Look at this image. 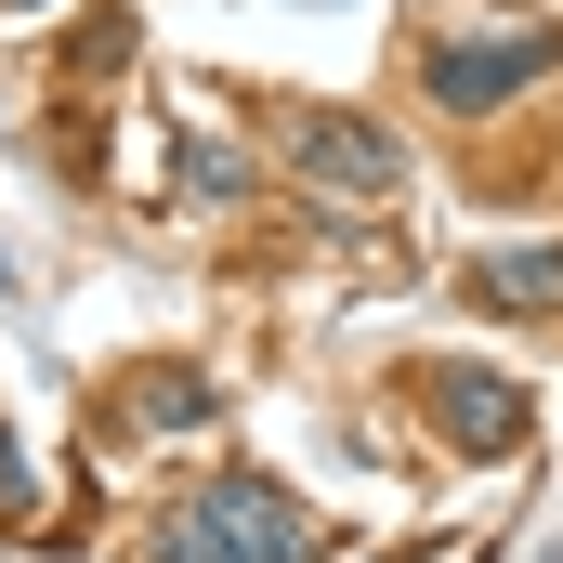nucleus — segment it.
Segmentation results:
<instances>
[{
	"label": "nucleus",
	"instance_id": "4",
	"mask_svg": "<svg viewBox=\"0 0 563 563\" xmlns=\"http://www.w3.org/2000/svg\"><path fill=\"white\" fill-rule=\"evenodd\" d=\"M301 170H314V184H354V197H394V184H407V144L394 132H367V119H301Z\"/></svg>",
	"mask_w": 563,
	"mask_h": 563
},
{
	"label": "nucleus",
	"instance_id": "2",
	"mask_svg": "<svg viewBox=\"0 0 563 563\" xmlns=\"http://www.w3.org/2000/svg\"><path fill=\"white\" fill-rule=\"evenodd\" d=\"M563 66V26H459V40H432V106L445 119H498L525 79H551Z\"/></svg>",
	"mask_w": 563,
	"mask_h": 563
},
{
	"label": "nucleus",
	"instance_id": "6",
	"mask_svg": "<svg viewBox=\"0 0 563 563\" xmlns=\"http://www.w3.org/2000/svg\"><path fill=\"white\" fill-rule=\"evenodd\" d=\"M40 13H53V0H0V26H40Z\"/></svg>",
	"mask_w": 563,
	"mask_h": 563
},
{
	"label": "nucleus",
	"instance_id": "3",
	"mask_svg": "<svg viewBox=\"0 0 563 563\" xmlns=\"http://www.w3.org/2000/svg\"><path fill=\"white\" fill-rule=\"evenodd\" d=\"M420 407L445 420L459 459H511V445H525V394L485 380V367H420Z\"/></svg>",
	"mask_w": 563,
	"mask_h": 563
},
{
	"label": "nucleus",
	"instance_id": "1",
	"mask_svg": "<svg viewBox=\"0 0 563 563\" xmlns=\"http://www.w3.org/2000/svg\"><path fill=\"white\" fill-rule=\"evenodd\" d=\"M144 563H314V511L288 485H263V472H223L184 511H157Z\"/></svg>",
	"mask_w": 563,
	"mask_h": 563
},
{
	"label": "nucleus",
	"instance_id": "5",
	"mask_svg": "<svg viewBox=\"0 0 563 563\" xmlns=\"http://www.w3.org/2000/svg\"><path fill=\"white\" fill-rule=\"evenodd\" d=\"M472 301H498V314H563V236L551 250H485V263H472Z\"/></svg>",
	"mask_w": 563,
	"mask_h": 563
}]
</instances>
